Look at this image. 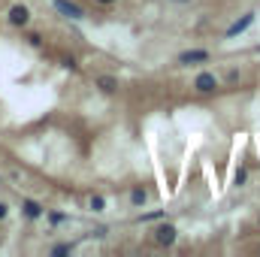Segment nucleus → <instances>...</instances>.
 <instances>
[{
  "instance_id": "1",
  "label": "nucleus",
  "mask_w": 260,
  "mask_h": 257,
  "mask_svg": "<svg viewBox=\"0 0 260 257\" xmlns=\"http://www.w3.org/2000/svg\"><path fill=\"white\" fill-rule=\"evenodd\" d=\"M6 21H9L12 27H27V24H30V9H27L24 3H12L9 12H6Z\"/></svg>"
},
{
  "instance_id": "2",
  "label": "nucleus",
  "mask_w": 260,
  "mask_h": 257,
  "mask_svg": "<svg viewBox=\"0 0 260 257\" xmlns=\"http://www.w3.org/2000/svg\"><path fill=\"white\" fill-rule=\"evenodd\" d=\"M194 91H197V94H215V91H218V76H215V73H209V70L197 73Z\"/></svg>"
},
{
  "instance_id": "3",
  "label": "nucleus",
  "mask_w": 260,
  "mask_h": 257,
  "mask_svg": "<svg viewBox=\"0 0 260 257\" xmlns=\"http://www.w3.org/2000/svg\"><path fill=\"white\" fill-rule=\"evenodd\" d=\"M176 239H179V230H176L173 224H160V227H154V242H157V245L170 248V245H176Z\"/></svg>"
},
{
  "instance_id": "4",
  "label": "nucleus",
  "mask_w": 260,
  "mask_h": 257,
  "mask_svg": "<svg viewBox=\"0 0 260 257\" xmlns=\"http://www.w3.org/2000/svg\"><path fill=\"white\" fill-rule=\"evenodd\" d=\"M212 55L206 52V49H188V52H182L179 58H176V64L179 67H191V64H206Z\"/></svg>"
},
{
  "instance_id": "5",
  "label": "nucleus",
  "mask_w": 260,
  "mask_h": 257,
  "mask_svg": "<svg viewBox=\"0 0 260 257\" xmlns=\"http://www.w3.org/2000/svg\"><path fill=\"white\" fill-rule=\"evenodd\" d=\"M251 24H254V12H245L242 18H236V21H233V24L227 27V34H224V37H227V40H233V37H239V34H245V30H248Z\"/></svg>"
},
{
  "instance_id": "6",
  "label": "nucleus",
  "mask_w": 260,
  "mask_h": 257,
  "mask_svg": "<svg viewBox=\"0 0 260 257\" xmlns=\"http://www.w3.org/2000/svg\"><path fill=\"white\" fill-rule=\"evenodd\" d=\"M55 9L67 18H85V9L79 3H73V0H55Z\"/></svg>"
},
{
  "instance_id": "7",
  "label": "nucleus",
  "mask_w": 260,
  "mask_h": 257,
  "mask_svg": "<svg viewBox=\"0 0 260 257\" xmlns=\"http://www.w3.org/2000/svg\"><path fill=\"white\" fill-rule=\"evenodd\" d=\"M21 212H24V218H27V221H37V218H43V215H46L43 203H37V200H24V203H21Z\"/></svg>"
},
{
  "instance_id": "8",
  "label": "nucleus",
  "mask_w": 260,
  "mask_h": 257,
  "mask_svg": "<svg viewBox=\"0 0 260 257\" xmlns=\"http://www.w3.org/2000/svg\"><path fill=\"white\" fill-rule=\"evenodd\" d=\"M94 85H97L103 94H115V91H118V79H115V76H97Z\"/></svg>"
},
{
  "instance_id": "9",
  "label": "nucleus",
  "mask_w": 260,
  "mask_h": 257,
  "mask_svg": "<svg viewBox=\"0 0 260 257\" xmlns=\"http://www.w3.org/2000/svg\"><path fill=\"white\" fill-rule=\"evenodd\" d=\"M145 200H148V191H145V188H133V191H130V203H133V206H145Z\"/></svg>"
},
{
  "instance_id": "10",
  "label": "nucleus",
  "mask_w": 260,
  "mask_h": 257,
  "mask_svg": "<svg viewBox=\"0 0 260 257\" xmlns=\"http://www.w3.org/2000/svg\"><path fill=\"white\" fill-rule=\"evenodd\" d=\"M245 182H248V170H245V167H239V170H236V176H233V185H236V188H242Z\"/></svg>"
},
{
  "instance_id": "11",
  "label": "nucleus",
  "mask_w": 260,
  "mask_h": 257,
  "mask_svg": "<svg viewBox=\"0 0 260 257\" xmlns=\"http://www.w3.org/2000/svg\"><path fill=\"white\" fill-rule=\"evenodd\" d=\"M103 206H106V200H103L100 194H94V197H91V209H94V212H103Z\"/></svg>"
},
{
  "instance_id": "12",
  "label": "nucleus",
  "mask_w": 260,
  "mask_h": 257,
  "mask_svg": "<svg viewBox=\"0 0 260 257\" xmlns=\"http://www.w3.org/2000/svg\"><path fill=\"white\" fill-rule=\"evenodd\" d=\"M24 40H27V43H30L34 49H40V46H43V37H40V34H27Z\"/></svg>"
},
{
  "instance_id": "13",
  "label": "nucleus",
  "mask_w": 260,
  "mask_h": 257,
  "mask_svg": "<svg viewBox=\"0 0 260 257\" xmlns=\"http://www.w3.org/2000/svg\"><path fill=\"white\" fill-rule=\"evenodd\" d=\"M70 251H73V245H67V242H64V245H55V248H52V254H55V257L70 254Z\"/></svg>"
},
{
  "instance_id": "14",
  "label": "nucleus",
  "mask_w": 260,
  "mask_h": 257,
  "mask_svg": "<svg viewBox=\"0 0 260 257\" xmlns=\"http://www.w3.org/2000/svg\"><path fill=\"white\" fill-rule=\"evenodd\" d=\"M61 64H64L67 70H79V64H76V58H67V55L61 58Z\"/></svg>"
},
{
  "instance_id": "15",
  "label": "nucleus",
  "mask_w": 260,
  "mask_h": 257,
  "mask_svg": "<svg viewBox=\"0 0 260 257\" xmlns=\"http://www.w3.org/2000/svg\"><path fill=\"white\" fill-rule=\"evenodd\" d=\"M157 218H164V212H148V215H142V221H157Z\"/></svg>"
},
{
  "instance_id": "16",
  "label": "nucleus",
  "mask_w": 260,
  "mask_h": 257,
  "mask_svg": "<svg viewBox=\"0 0 260 257\" xmlns=\"http://www.w3.org/2000/svg\"><path fill=\"white\" fill-rule=\"evenodd\" d=\"M49 221H52V224H61V221H64V215H61V212H52V215H49Z\"/></svg>"
},
{
  "instance_id": "17",
  "label": "nucleus",
  "mask_w": 260,
  "mask_h": 257,
  "mask_svg": "<svg viewBox=\"0 0 260 257\" xmlns=\"http://www.w3.org/2000/svg\"><path fill=\"white\" fill-rule=\"evenodd\" d=\"M6 215H9V206H6V203H0V221H3Z\"/></svg>"
},
{
  "instance_id": "18",
  "label": "nucleus",
  "mask_w": 260,
  "mask_h": 257,
  "mask_svg": "<svg viewBox=\"0 0 260 257\" xmlns=\"http://www.w3.org/2000/svg\"><path fill=\"white\" fill-rule=\"evenodd\" d=\"M94 3H100V6H109V3H115V0H94Z\"/></svg>"
},
{
  "instance_id": "19",
  "label": "nucleus",
  "mask_w": 260,
  "mask_h": 257,
  "mask_svg": "<svg viewBox=\"0 0 260 257\" xmlns=\"http://www.w3.org/2000/svg\"><path fill=\"white\" fill-rule=\"evenodd\" d=\"M176 3H191V0H176Z\"/></svg>"
}]
</instances>
